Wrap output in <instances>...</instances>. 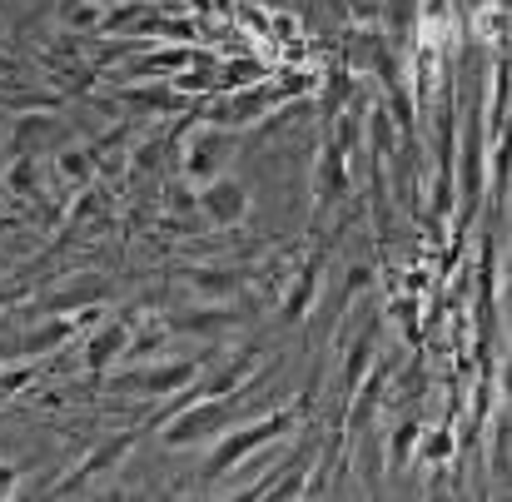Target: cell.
<instances>
[{
  "label": "cell",
  "instance_id": "1",
  "mask_svg": "<svg viewBox=\"0 0 512 502\" xmlns=\"http://www.w3.org/2000/svg\"><path fill=\"white\" fill-rule=\"evenodd\" d=\"M299 403H289V408H274V413H264L259 423H244V428H224V438L214 443V453L204 458V483H214V478H229L244 458H254L259 448H269V443H279V438H289L294 433V423H299Z\"/></svg>",
  "mask_w": 512,
  "mask_h": 502
},
{
  "label": "cell",
  "instance_id": "2",
  "mask_svg": "<svg viewBox=\"0 0 512 502\" xmlns=\"http://www.w3.org/2000/svg\"><path fill=\"white\" fill-rule=\"evenodd\" d=\"M244 393H249V388H234V393H224V398H194V403H179L174 413H165V423H160L165 448H194V443L219 438V433L234 423V408H239Z\"/></svg>",
  "mask_w": 512,
  "mask_h": 502
},
{
  "label": "cell",
  "instance_id": "3",
  "mask_svg": "<svg viewBox=\"0 0 512 502\" xmlns=\"http://www.w3.org/2000/svg\"><path fill=\"white\" fill-rule=\"evenodd\" d=\"M234 160V135L224 130V125H209V120H199L189 135H184V150H179V174L199 189L204 179H214V174H224Z\"/></svg>",
  "mask_w": 512,
  "mask_h": 502
},
{
  "label": "cell",
  "instance_id": "4",
  "mask_svg": "<svg viewBox=\"0 0 512 502\" xmlns=\"http://www.w3.org/2000/svg\"><path fill=\"white\" fill-rule=\"evenodd\" d=\"M199 373V363H140V368H125L110 378L115 393L125 398H170L179 388H189Z\"/></svg>",
  "mask_w": 512,
  "mask_h": 502
},
{
  "label": "cell",
  "instance_id": "5",
  "mask_svg": "<svg viewBox=\"0 0 512 502\" xmlns=\"http://www.w3.org/2000/svg\"><path fill=\"white\" fill-rule=\"evenodd\" d=\"M194 194H199V214H204L214 229H239V224L249 219V184L234 179L229 169L214 174V179H204Z\"/></svg>",
  "mask_w": 512,
  "mask_h": 502
},
{
  "label": "cell",
  "instance_id": "6",
  "mask_svg": "<svg viewBox=\"0 0 512 502\" xmlns=\"http://www.w3.org/2000/svg\"><path fill=\"white\" fill-rule=\"evenodd\" d=\"M343 194H348V150L329 135L324 150H319V165H314V209L329 214Z\"/></svg>",
  "mask_w": 512,
  "mask_h": 502
},
{
  "label": "cell",
  "instance_id": "7",
  "mask_svg": "<svg viewBox=\"0 0 512 502\" xmlns=\"http://www.w3.org/2000/svg\"><path fill=\"white\" fill-rule=\"evenodd\" d=\"M65 135H70V130H65V120H60V115L25 110V120H15L10 150H15V155H30V160H40V155H45V150H55Z\"/></svg>",
  "mask_w": 512,
  "mask_h": 502
},
{
  "label": "cell",
  "instance_id": "8",
  "mask_svg": "<svg viewBox=\"0 0 512 502\" xmlns=\"http://www.w3.org/2000/svg\"><path fill=\"white\" fill-rule=\"evenodd\" d=\"M135 438H140V433H115V438L95 443V448H90V453L80 458V468H75V473H70V478H65V483H60L55 493H80V488H85L90 478H100V473L120 468V463H125V453L135 448Z\"/></svg>",
  "mask_w": 512,
  "mask_h": 502
},
{
  "label": "cell",
  "instance_id": "9",
  "mask_svg": "<svg viewBox=\"0 0 512 502\" xmlns=\"http://www.w3.org/2000/svg\"><path fill=\"white\" fill-rule=\"evenodd\" d=\"M319 284H324V254H314L309 264H299L294 284H289L284 299H279V319H284V324L309 319V309H314V299H319Z\"/></svg>",
  "mask_w": 512,
  "mask_h": 502
},
{
  "label": "cell",
  "instance_id": "10",
  "mask_svg": "<svg viewBox=\"0 0 512 502\" xmlns=\"http://www.w3.org/2000/svg\"><path fill=\"white\" fill-rule=\"evenodd\" d=\"M378 334H383V324H378V319H368V324H363V334L348 343V358H343V368H339L343 403L353 398V388H358V383H363V373L373 368V358H378Z\"/></svg>",
  "mask_w": 512,
  "mask_h": 502
},
{
  "label": "cell",
  "instance_id": "11",
  "mask_svg": "<svg viewBox=\"0 0 512 502\" xmlns=\"http://www.w3.org/2000/svg\"><path fill=\"white\" fill-rule=\"evenodd\" d=\"M125 348H130V319H110L105 329H95L90 343H85V368L105 373V368H115L125 358Z\"/></svg>",
  "mask_w": 512,
  "mask_h": 502
},
{
  "label": "cell",
  "instance_id": "12",
  "mask_svg": "<svg viewBox=\"0 0 512 502\" xmlns=\"http://www.w3.org/2000/svg\"><path fill=\"white\" fill-rule=\"evenodd\" d=\"M105 294H110V284L95 279V274H85V279H75V284H65V289H55V294H45L40 309H45V314H85V309H95Z\"/></svg>",
  "mask_w": 512,
  "mask_h": 502
},
{
  "label": "cell",
  "instance_id": "13",
  "mask_svg": "<svg viewBox=\"0 0 512 502\" xmlns=\"http://www.w3.org/2000/svg\"><path fill=\"white\" fill-rule=\"evenodd\" d=\"M239 284H244V274H239V269H224V264H194V269H189V289H194L199 299H209V304L234 299Z\"/></svg>",
  "mask_w": 512,
  "mask_h": 502
},
{
  "label": "cell",
  "instance_id": "14",
  "mask_svg": "<svg viewBox=\"0 0 512 502\" xmlns=\"http://www.w3.org/2000/svg\"><path fill=\"white\" fill-rule=\"evenodd\" d=\"M85 319H90V309H85L80 319H70V314H55L50 324H40V329H30V334L20 338V353H25V358H40V353H50V348L70 343V334H75Z\"/></svg>",
  "mask_w": 512,
  "mask_h": 502
},
{
  "label": "cell",
  "instance_id": "15",
  "mask_svg": "<svg viewBox=\"0 0 512 502\" xmlns=\"http://www.w3.org/2000/svg\"><path fill=\"white\" fill-rule=\"evenodd\" d=\"M120 100L145 110V115H165V110L179 105V90L174 85H130V90H120Z\"/></svg>",
  "mask_w": 512,
  "mask_h": 502
},
{
  "label": "cell",
  "instance_id": "16",
  "mask_svg": "<svg viewBox=\"0 0 512 502\" xmlns=\"http://www.w3.org/2000/svg\"><path fill=\"white\" fill-rule=\"evenodd\" d=\"M55 174L65 179V189L90 184V179H95V150H80V145L60 150V155H55Z\"/></svg>",
  "mask_w": 512,
  "mask_h": 502
},
{
  "label": "cell",
  "instance_id": "17",
  "mask_svg": "<svg viewBox=\"0 0 512 502\" xmlns=\"http://www.w3.org/2000/svg\"><path fill=\"white\" fill-rule=\"evenodd\" d=\"M348 100H353V75L348 70H329L324 75V90H319V115L334 120V115H343Z\"/></svg>",
  "mask_w": 512,
  "mask_h": 502
},
{
  "label": "cell",
  "instance_id": "18",
  "mask_svg": "<svg viewBox=\"0 0 512 502\" xmlns=\"http://www.w3.org/2000/svg\"><path fill=\"white\" fill-rule=\"evenodd\" d=\"M269 70H264V60H254V55H239V60H219V90H239V85H254V80H264Z\"/></svg>",
  "mask_w": 512,
  "mask_h": 502
},
{
  "label": "cell",
  "instance_id": "19",
  "mask_svg": "<svg viewBox=\"0 0 512 502\" xmlns=\"http://www.w3.org/2000/svg\"><path fill=\"white\" fill-rule=\"evenodd\" d=\"M105 5L100 0H60V25L65 30H100Z\"/></svg>",
  "mask_w": 512,
  "mask_h": 502
},
{
  "label": "cell",
  "instance_id": "20",
  "mask_svg": "<svg viewBox=\"0 0 512 502\" xmlns=\"http://www.w3.org/2000/svg\"><path fill=\"white\" fill-rule=\"evenodd\" d=\"M170 338V319H150V324H140V329H130V348H125V358H140V353H155L160 343Z\"/></svg>",
  "mask_w": 512,
  "mask_h": 502
},
{
  "label": "cell",
  "instance_id": "21",
  "mask_svg": "<svg viewBox=\"0 0 512 502\" xmlns=\"http://www.w3.org/2000/svg\"><path fill=\"white\" fill-rule=\"evenodd\" d=\"M5 184H10L15 194H40V169H35V160H30V155H15L10 169H5Z\"/></svg>",
  "mask_w": 512,
  "mask_h": 502
},
{
  "label": "cell",
  "instance_id": "22",
  "mask_svg": "<svg viewBox=\"0 0 512 502\" xmlns=\"http://www.w3.org/2000/svg\"><path fill=\"white\" fill-rule=\"evenodd\" d=\"M234 314H224V309H204V314H179L170 319V329H184V334H214V329H224Z\"/></svg>",
  "mask_w": 512,
  "mask_h": 502
},
{
  "label": "cell",
  "instance_id": "23",
  "mask_svg": "<svg viewBox=\"0 0 512 502\" xmlns=\"http://www.w3.org/2000/svg\"><path fill=\"white\" fill-rule=\"evenodd\" d=\"M418 438H423V423H398V433H393V468H408V458H413V448H418Z\"/></svg>",
  "mask_w": 512,
  "mask_h": 502
},
{
  "label": "cell",
  "instance_id": "24",
  "mask_svg": "<svg viewBox=\"0 0 512 502\" xmlns=\"http://www.w3.org/2000/svg\"><path fill=\"white\" fill-rule=\"evenodd\" d=\"M493 473L508 478V403H503L498 418H493Z\"/></svg>",
  "mask_w": 512,
  "mask_h": 502
},
{
  "label": "cell",
  "instance_id": "25",
  "mask_svg": "<svg viewBox=\"0 0 512 502\" xmlns=\"http://www.w3.org/2000/svg\"><path fill=\"white\" fill-rule=\"evenodd\" d=\"M170 214H184V219H189V214H199V194H194V189H184V184L170 189Z\"/></svg>",
  "mask_w": 512,
  "mask_h": 502
},
{
  "label": "cell",
  "instance_id": "26",
  "mask_svg": "<svg viewBox=\"0 0 512 502\" xmlns=\"http://www.w3.org/2000/svg\"><path fill=\"white\" fill-rule=\"evenodd\" d=\"M348 15L358 25H373V20H383V0H348Z\"/></svg>",
  "mask_w": 512,
  "mask_h": 502
},
{
  "label": "cell",
  "instance_id": "27",
  "mask_svg": "<svg viewBox=\"0 0 512 502\" xmlns=\"http://www.w3.org/2000/svg\"><path fill=\"white\" fill-rule=\"evenodd\" d=\"M418 5H423V25H438L453 10V0H418Z\"/></svg>",
  "mask_w": 512,
  "mask_h": 502
},
{
  "label": "cell",
  "instance_id": "28",
  "mask_svg": "<svg viewBox=\"0 0 512 502\" xmlns=\"http://www.w3.org/2000/svg\"><path fill=\"white\" fill-rule=\"evenodd\" d=\"M15 483H20V468H15V463H0V498H10Z\"/></svg>",
  "mask_w": 512,
  "mask_h": 502
},
{
  "label": "cell",
  "instance_id": "29",
  "mask_svg": "<svg viewBox=\"0 0 512 502\" xmlns=\"http://www.w3.org/2000/svg\"><path fill=\"white\" fill-rule=\"evenodd\" d=\"M0 70H10V55H5V45H0Z\"/></svg>",
  "mask_w": 512,
  "mask_h": 502
},
{
  "label": "cell",
  "instance_id": "30",
  "mask_svg": "<svg viewBox=\"0 0 512 502\" xmlns=\"http://www.w3.org/2000/svg\"><path fill=\"white\" fill-rule=\"evenodd\" d=\"M498 5H508V0H498Z\"/></svg>",
  "mask_w": 512,
  "mask_h": 502
}]
</instances>
